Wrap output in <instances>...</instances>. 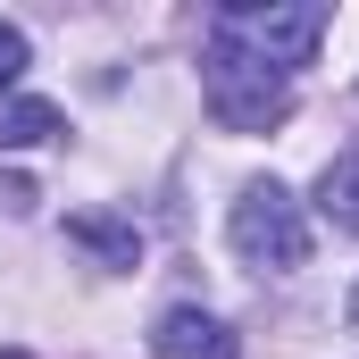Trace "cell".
<instances>
[{
  "label": "cell",
  "mask_w": 359,
  "mask_h": 359,
  "mask_svg": "<svg viewBox=\"0 0 359 359\" xmlns=\"http://www.w3.org/2000/svg\"><path fill=\"white\" fill-rule=\"evenodd\" d=\"M67 243H84L100 268H142V234L126 217H109V209H76L67 217Z\"/></svg>",
  "instance_id": "5"
},
{
  "label": "cell",
  "mask_w": 359,
  "mask_h": 359,
  "mask_svg": "<svg viewBox=\"0 0 359 359\" xmlns=\"http://www.w3.org/2000/svg\"><path fill=\"white\" fill-rule=\"evenodd\" d=\"M0 359H25V351H0Z\"/></svg>",
  "instance_id": "11"
},
{
  "label": "cell",
  "mask_w": 359,
  "mask_h": 359,
  "mask_svg": "<svg viewBox=\"0 0 359 359\" xmlns=\"http://www.w3.org/2000/svg\"><path fill=\"white\" fill-rule=\"evenodd\" d=\"M34 209V184L25 176H0V217H25Z\"/></svg>",
  "instance_id": "9"
},
{
  "label": "cell",
  "mask_w": 359,
  "mask_h": 359,
  "mask_svg": "<svg viewBox=\"0 0 359 359\" xmlns=\"http://www.w3.org/2000/svg\"><path fill=\"white\" fill-rule=\"evenodd\" d=\"M318 209H326L343 234H359V159H334V168L318 176Z\"/></svg>",
  "instance_id": "7"
},
{
  "label": "cell",
  "mask_w": 359,
  "mask_h": 359,
  "mask_svg": "<svg viewBox=\"0 0 359 359\" xmlns=\"http://www.w3.org/2000/svg\"><path fill=\"white\" fill-rule=\"evenodd\" d=\"M226 243H234V259L259 276H292L301 259H309V209L284 192L276 176L243 184L234 192V217H226Z\"/></svg>",
  "instance_id": "2"
},
{
  "label": "cell",
  "mask_w": 359,
  "mask_h": 359,
  "mask_svg": "<svg viewBox=\"0 0 359 359\" xmlns=\"http://www.w3.org/2000/svg\"><path fill=\"white\" fill-rule=\"evenodd\" d=\"M217 34L234 42V50H251L259 67L276 76H292V67H309L318 59V42H326V8H309V0H276V8H226L217 17Z\"/></svg>",
  "instance_id": "3"
},
{
  "label": "cell",
  "mask_w": 359,
  "mask_h": 359,
  "mask_svg": "<svg viewBox=\"0 0 359 359\" xmlns=\"http://www.w3.org/2000/svg\"><path fill=\"white\" fill-rule=\"evenodd\" d=\"M50 134H67V117H59L50 100H25V92L0 100V151H34V142H50Z\"/></svg>",
  "instance_id": "6"
},
{
  "label": "cell",
  "mask_w": 359,
  "mask_h": 359,
  "mask_svg": "<svg viewBox=\"0 0 359 359\" xmlns=\"http://www.w3.org/2000/svg\"><path fill=\"white\" fill-rule=\"evenodd\" d=\"M25 59H34V50H25V34L0 17V100H8V84H17V76H25Z\"/></svg>",
  "instance_id": "8"
},
{
  "label": "cell",
  "mask_w": 359,
  "mask_h": 359,
  "mask_svg": "<svg viewBox=\"0 0 359 359\" xmlns=\"http://www.w3.org/2000/svg\"><path fill=\"white\" fill-rule=\"evenodd\" d=\"M351 318H359V292H351Z\"/></svg>",
  "instance_id": "10"
},
{
  "label": "cell",
  "mask_w": 359,
  "mask_h": 359,
  "mask_svg": "<svg viewBox=\"0 0 359 359\" xmlns=\"http://www.w3.org/2000/svg\"><path fill=\"white\" fill-rule=\"evenodd\" d=\"M151 351L159 359H234V326L226 318H209V309H168L159 318V334H151Z\"/></svg>",
  "instance_id": "4"
},
{
  "label": "cell",
  "mask_w": 359,
  "mask_h": 359,
  "mask_svg": "<svg viewBox=\"0 0 359 359\" xmlns=\"http://www.w3.org/2000/svg\"><path fill=\"white\" fill-rule=\"evenodd\" d=\"M201 92H209V117L226 134H268L292 117V76L259 67L251 50H234L226 34H209V59H201Z\"/></svg>",
  "instance_id": "1"
}]
</instances>
